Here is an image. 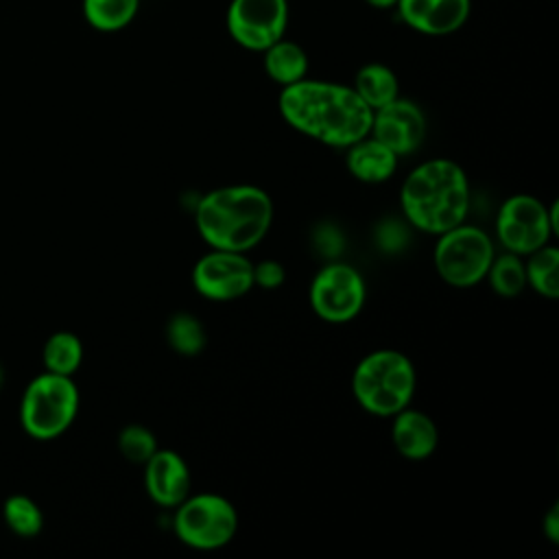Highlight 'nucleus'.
<instances>
[{
  "instance_id": "412c9836",
  "label": "nucleus",
  "mask_w": 559,
  "mask_h": 559,
  "mask_svg": "<svg viewBox=\"0 0 559 559\" xmlns=\"http://www.w3.org/2000/svg\"><path fill=\"white\" fill-rule=\"evenodd\" d=\"M41 362L46 371L74 376L83 362V343L74 332H52L41 347Z\"/></svg>"
},
{
  "instance_id": "c85d7f7f",
  "label": "nucleus",
  "mask_w": 559,
  "mask_h": 559,
  "mask_svg": "<svg viewBox=\"0 0 559 559\" xmlns=\"http://www.w3.org/2000/svg\"><path fill=\"white\" fill-rule=\"evenodd\" d=\"M0 386H2V367H0Z\"/></svg>"
},
{
  "instance_id": "bb28decb",
  "label": "nucleus",
  "mask_w": 559,
  "mask_h": 559,
  "mask_svg": "<svg viewBox=\"0 0 559 559\" xmlns=\"http://www.w3.org/2000/svg\"><path fill=\"white\" fill-rule=\"evenodd\" d=\"M542 531L550 544L559 542V504L557 502L546 511L542 520Z\"/></svg>"
},
{
  "instance_id": "6ab92c4d",
  "label": "nucleus",
  "mask_w": 559,
  "mask_h": 559,
  "mask_svg": "<svg viewBox=\"0 0 559 559\" xmlns=\"http://www.w3.org/2000/svg\"><path fill=\"white\" fill-rule=\"evenodd\" d=\"M526 286L546 299L559 297V249L555 245H544L528 255H524Z\"/></svg>"
},
{
  "instance_id": "aec40b11",
  "label": "nucleus",
  "mask_w": 559,
  "mask_h": 559,
  "mask_svg": "<svg viewBox=\"0 0 559 559\" xmlns=\"http://www.w3.org/2000/svg\"><path fill=\"white\" fill-rule=\"evenodd\" d=\"M85 22L98 33H118L127 28L138 11L140 0H83Z\"/></svg>"
},
{
  "instance_id": "6e6552de",
  "label": "nucleus",
  "mask_w": 559,
  "mask_h": 559,
  "mask_svg": "<svg viewBox=\"0 0 559 559\" xmlns=\"http://www.w3.org/2000/svg\"><path fill=\"white\" fill-rule=\"evenodd\" d=\"M557 203L546 205L533 194L509 197L496 214V238L498 242L518 255L548 245L550 236L557 234Z\"/></svg>"
},
{
  "instance_id": "4be33fe9",
  "label": "nucleus",
  "mask_w": 559,
  "mask_h": 559,
  "mask_svg": "<svg viewBox=\"0 0 559 559\" xmlns=\"http://www.w3.org/2000/svg\"><path fill=\"white\" fill-rule=\"evenodd\" d=\"M2 520L13 535L24 539L37 537L44 531V511L26 493H11L4 498Z\"/></svg>"
},
{
  "instance_id": "a878e982",
  "label": "nucleus",
  "mask_w": 559,
  "mask_h": 559,
  "mask_svg": "<svg viewBox=\"0 0 559 559\" xmlns=\"http://www.w3.org/2000/svg\"><path fill=\"white\" fill-rule=\"evenodd\" d=\"M284 277H286V271L277 260H262L253 264V286L273 290L284 284Z\"/></svg>"
},
{
  "instance_id": "f8f14e48",
  "label": "nucleus",
  "mask_w": 559,
  "mask_h": 559,
  "mask_svg": "<svg viewBox=\"0 0 559 559\" xmlns=\"http://www.w3.org/2000/svg\"><path fill=\"white\" fill-rule=\"evenodd\" d=\"M369 135L391 148L397 157L411 155L424 144L426 116L417 103L397 96L373 109Z\"/></svg>"
},
{
  "instance_id": "a211bd4d",
  "label": "nucleus",
  "mask_w": 559,
  "mask_h": 559,
  "mask_svg": "<svg viewBox=\"0 0 559 559\" xmlns=\"http://www.w3.org/2000/svg\"><path fill=\"white\" fill-rule=\"evenodd\" d=\"M354 92L371 107L378 109L400 96V81L384 63H365L354 76Z\"/></svg>"
},
{
  "instance_id": "5701e85b",
  "label": "nucleus",
  "mask_w": 559,
  "mask_h": 559,
  "mask_svg": "<svg viewBox=\"0 0 559 559\" xmlns=\"http://www.w3.org/2000/svg\"><path fill=\"white\" fill-rule=\"evenodd\" d=\"M485 280H489V286L498 297H504V299L518 297L526 288V273H524L522 255L511 253V251L493 255Z\"/></svg>"
},
{
  "instance_id": "f257e3e1",
  "label": "nucleus",
  "mask_w": 559,
  "mask_h": 559,
  "mask_svg": "<svg viewBox=\"0 0 559 559\" xmlns=\"http://www.w3.org/2000/svg\"><path fill=\"white\" fill-rule=\"evenodd\" d=\"M277 105L288 127L332 148H347L371 129L373 109L343 83L301 79L282 87Z\"/></svg>"
},
{
  "instance_id": "f3484780",
  "label": "nucleus",
  "mask_w": 559,
  "mask_h": 559,
  "mask_svg": "<svg viewBox=\"0 0 559 559\" xmlns=\"http://www.w3.org/2000/svg\"><path fill=\"white\" fill-rule=\"evenodd\" d=\"M262 55H264V61H262L264 72L273 83L282 87L293 85L306 79L308 74V55L297 41L282 37L275 44H271L266 50H262Z\"/></svg>"
},
{
  "instance_id": "7ed1b4c3",
  "label": "nucleus",
  "mask_w": 559,
  "mask_h": 559,
  "mask_svg": "<svg viewBox=\"0 0 559 559\" xmlns=\"http://www.w3.org/2000/svg\"><path fill=\"white\" fill-rule=\"evenodd\" d=\"M472 201L469 179L465 170L445 157L426 159L415 166L400 192V203L406 221L424 231L439 236L467 216Z\"/></svg>"
},
{
  "instance_id": "393cba45",
  "label": "nucleus",
  "mask_w": 559,
  "mask_h": 559,
  "mask_svg": "<svg viewBox=\"0 0 559 559\" xmlns=\"http://www.w3.org/2000/svg\"><path fill=\"white\" fill-rule=\"evenodd\" d=\"M118 450L127 461L144 465L157 450V439L146 426L129 424L118 435Z\"/></svg>"
},
{
  "instance_id": "dca6fc26",
  "label": "nucleus",
  "mask_w": 559,
  "mask_h": 559,
  "mask_svg": "<svg viewBox=\"0 0 559 559\" xmlns=\"http://www.w3.org/2000/svg\"><path fill=\"white\" fill-rule=\"evenodd\" d=\"M345 151V166L349 175L362 183H382L397 170L400 157L371 135L349 144Z\"/></svg>"
},
{
  "instance_id": "f03ea898",
  "label": "nucleus",
  "mask_w": 559,
  "mask_h": 559,
  "mask_svg": "<svg viewBox=\"0 0 559 559\" xmlns=\"http://www.w3.org/2000/svg\"><path fill=\"white\" fill-rule=\"evenodd\" d=\"M194 223L210 249L247 253L269 234L273 201L251 183L221 186L197 201Z\"/></svg>"
},
{
  "instance_id": "0eeeda50",
  "label": "nucleus",
  "mask_w": 559,
  "mask_h": 559,
  "mask_svg": "<svg viewBox=\"0 0 559 559\" xmlns=\"http://www.w3.org/2000/svg\"><path fill=\"white\" fill-rule=\"evenodd\" d=\"M173 531L177 539L194 550H218L238 531V513L221 493H190L175 507Z\"/></svg>"
},
{
  "instance_id": "9d476101",
  "label": "nucleus",
  "mask_w": 559,
  "mask_h": 559,
  "mask_svg": "<svg viewBox=\"0 0 559 559\" xmlns=\"http://www.w3.org/2000/svg\"><path fill=\"white\" fill-rule=\"evenodd\" d=\"M288 26V0H231L227 7V33L251 52H262L284 37Z\"/></svg>"
},
{
  "instance_id": "423d86ee",
  "label": "nucleus",
  "mask_w": 559,
  "mask_h": 559,
  "mask_svg": "<svg viewBox=\"0 0 559 559\" xmlns=\"http://www.w3.org/2000/svg\"><path fill=\"white\" fill-rule=\"evenodd\" d=\"M496 255L491 236L476 225L461 223L437 236L435 269L437 275L454 288H469L485 280Z\"/></svg>"
},
{
  "instance_id": "ddd939ff",
  "label": "nucleus",
  "mask_w": 559,
  "mask_h": 559,
  "mask_svg": "<svg viewBox=\"0 0 559 559\" xmlns=\"http://www.w3.org/2000/svg\"><path fill=\"white\" fill-rule=\"evenodd\" d=\"M144 487L157 507L175 509L192 493L190 467L175 450L157 448L144 463Z\"/></svg>"
},
{
  "instance_id": "4468645a",
  "label": "nucleus",
  "mask_w": 559,
  "mask_h": 559,
  "mask_svg": "<svg viewBox=\"0 0 559 559\" xmlns=\"http://www.w3.org/2000/svg\"><path fill=\"white\" fill-rule=\"evenodd\" d=\"M402 22L415 33L443 37L456 33L472 13V0H397Z\"/></svg>"
},
{
  "instance_id": "cd10ccee",
  "label": "nucleus",
  "mask_w": 559,
  "mask_h": 559,
  "mask_svg": "<svg viewBox=\"0 0 559 559\" xmlns=\"http://www.w3.org/2000/svg\"><path fill=\"white\" fill-rule=\"evenodd\" d=\"M365 2L373 9H393L397 4V0H365Z\"/></svg>"
},
{
  "instance_id": "39448f33",
  "label": "nucleus",
  "mask_w": 559,
  "mask_h": 559,
  "mask_svg": "<svg viewBox=\"0 0 559 559\" xmlns=\"http://www.w3.org/2000/svg\"><path fill=\"white\" fill-rule=\"evenodd\" d=\"M79 404L81 395L72 376L44 369L22 391L20 426L35 441H52L74 424Z\"/></svg>"
},
{
  "instance_id": "1a4fd4ad",
  "label": "nucleus",
  "mask_w": 559,
  "mask_h": 559,
  "mask_svg": "<svg viewBox=\"0 0 559 559\" xmlns=\"http://www.w3.org/2000/svg\"><path fill=\"white\" fill-rule=\"evenodd\" d=\"M308 299L319 319L338 325L360 314L367 301V286L358 269L334 260L314 273Z\"/></svg>"
},
{
  "instance_id": "20e7f679",
  "label": "nucleus",
  "mask_w": 559,
  "mask_h": 559,
  "mask_svg": "<svg viewBox=\"0 0 559 559\" xmlns=\"http://www.w3.org/2000/svg\"><path fill=\"white\" fill-rule=\"evenodd\" d=\"M417 373L411 358L397 349H376L358 360L352 393L358 406L376 417H393L415 395Z\"/></svg>"
},
{
  "instance_id": "9b49d317",
  "label": "nucleus",
  "mask_w": 559,
  "mask_h": 559,
  "mask_svg": "<svg viewBox=\"0 0 559 559\" xmlns=\"http://www.w3.org/2000/svg\"><path fill=\"white\" fill-rule=\"evenodd\" d=\"M194 290L210 301H234L253 288V262L247 253L210 249L192 269Z\"/></svg>"
},
{
  "instance_id": "b1692460",
  "label": "nucleus",
  "mask_w": 559,
  "mask_h": 559,
  "mask_svg": "<svg viewBox=\"0 0 559 559\" xmlns=\"http://www.w3.org/2000/svg\"><path fill=\"white\" fill-rule=\"evenodd\" d=\"M166 341L181 356H197L205 349L203 323L190 312H175L166 323Z\"/></svg>"
},
{
  "instance_id": "2eb2a0df",
  "label": "nucleus",
  "mask_w": 559,
  "mask_h": 559,
  "mask_svg": "<svg viewBox=\"0 0 559 559\" xmlns=\"http://www.w3.org/2000/svg\"><path fill=\"white\" fill-rule=\"evenodd\" d=\"M391 419V441L397 454L408 461H424L435 454L439 445V428L430 415L406 406Z\"/></svg>"
}]
</instances>
